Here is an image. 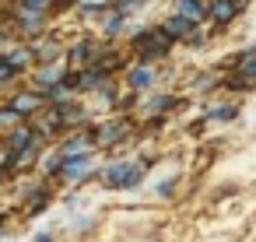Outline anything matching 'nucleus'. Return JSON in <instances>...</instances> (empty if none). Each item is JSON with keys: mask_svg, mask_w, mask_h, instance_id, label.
<instances>
[{"mask_svg": "<svg viewBox=\"0 0 256 242\" xmlns=\"http://www.w3.org/2000/svg\"><path fill=\"white\" fill-rule=\"evenodd\" d=\"M144 179V165L140 162H120V165H109L106 172H102V182L109 186V190H130V186H137Z\"/></svg>", "mask_w": 256, "mask_h": 242, "instance_id": "1", "label": "nucleus"}, {"mask_svg": "<svg viewBox=\"0 0 256 242\" xmlns=\"http://www.w3.org/2000/svg\"><path fill=\"white\" fill-rule=\"evenodd\" d=\"M168 46H172V36H168L165 28H158V32H137V36H134V50H137L144 60H158V56H165Z\"/></svg>", "mask_w": 256, "mask_h": 242, "instance_id": "2", "label": "nucleus"}, {"mask_svg": "<svg viewBox=\"0 0 256 242\" xmlns=\"http://www.w3.org/2000/svg\"><path fill=\"white\" fill-rule=\"evenodd\" d=\"M162 28H165L172 39H182V42H193V46H200V42H204V32L196 28V22H186V18H179V14H172Z\"/></svg>", "mask_w": 256, "mask_h": 242, "instance_id": "3", "label": "nucleus"}, {"mask_svg": "<svg viewBox=\"0 0 256 242\" xmlns=\"http://www.w3.org/2000/svg\"><path fill=\"white\" fill-rule=\"evenodd\" d=\"M252 84H256V56H242L238 67H235V74L228 78V88L246 92V88H252Z\"/></svg>", "mask_w": 256, "mask_h": 242, "instance_id": "4", "label": "nucleus"}, {"mask_svg": "<svg viewBox=\"0 0 256 242\" xmlns=\"http://www.w3.org/2000/svg\"><path fill=\"white\" fill-rule=\"evenodd\" d=\"M238 8H242V0H210L207 4V11H210V22L221 28V25H228L235 14H238Z\"/></svg>", "mask_w": 256, "mask_h": 242, "instance_id": "5", "label": "nucleus"}, {"mask_svg": "<svg viewBox=\"0 0 256 242\" xmlns=\"http://www.w3.org/2000/svg\"><path fill=\"white\" fill-rule=\"evenodd\" d=\"M176 14L179 18H186V22H204V18H210V11H207V4L204 0H176Z\"/></svg>", "mask_w": 256, "mask_h": 242, "instance_id": "6", "label": "nucleus"}, {"mask_svg": "<svg viewBox=\"0 0 256 242\" xmlns=\"http://www.w3.org/2000/svg\"><path fill=\"white\" fill-rule=\"evenodd\" d=\"M123 134H126V123H112V126L106 123V126L95 130V144H116Z\"/></svg>", "mask_w": 256, "mask_h": 242, "instance_id": "7", "label": "nucleus"}, {"mask_svg": "<svg viewBox=\"0 0 256 242\" xmlns=\"http://www.w3.org/2000/svg\"><path fill=\"white\" fill-rule=\"evenodd\" d=\"M126 81H130V88H134V92H144V88H151V84H154V74H151L148 67H134V70L126 74Z\"/></svg>", "mask_w": 256, "mask_h": 242, "instance_id": "8", "label": "nucleus"}, {"mask_svg": "<svg viewBox=\"0 0 256 242\" xmlns=\"http://www.w3.org/2000/svg\"><path fill=\"white\" fill-rule=\"evenodd\" d=\"M67 78V67H53V64H46L42 70H39V88H50V84H60Z\"/></svg>", "mask_w": 256, "mask_h": 242, "instance_id": "9", "label": "nucleus"}, {"mask_svg": "<svg viewBox=\"0 0 256 242\" xmlns=\"http://www.w3.org/2000/svg\"><path fill=\"white\" fill-rule=\"evenodd\" d=\"M42 102H46V98H42V95H39V92H36V95H22V98H14V102H11V106H14V109H18V112H22V116H25V112H32V109H39V106H42Z\"/></svg>", "mask_w": 256, "mask_h": 242, "instance_id": "10", "label": "nucleus"}, {"mask_svg": "<svg viewBox=\"0 0 256 242\" xmlns=\"http://www.w3.org/2000/svg\"><path fill=\"white\" fill-rule=\"evenodd\" d=\"M235 106H221V109H210L207 112V123H228V120H235Z\"/></svg>", "mask_w": 256, "mask_h": 242, "instance_id": "11", "label": "nucleus"}, {"mask_svg": "<svg viewBox=\"0 0 256 242\" xmlns=\"http://www.w3.org/2000/svg\"><path fill=\"white\" fill-rule=\"evenodd\" d=\"M22 70L11 64V56H0V84H8V81H14Z\"/></svg>", "mask_w": 256, "mask_h": 242, "instance_id": "12", "label": "nucleus"}, {"mask_svg": "<svg viewBox=\"0 0 256 242\" xmlns=\"http://www.w3.org/2000/svg\"><path fill=\"white\" fill-rule=\"evenodd\" d=\"M14 123H22V112L11 106V109H0V126H14Z\"/></svg>", "mask_w": 256, "mask_h": 242, "instance_id": "13", "label": "nucleus"}, {"mask_svg": "<svg viewBox=\"0 0 256 242\" xmlns=\"http://www.w3.org/2000/svg\"><path fill=\"white\" fill-rule=\"evenodd\" d=\"M50 0H22V11H46Z\"/></svg>", "mask_w": 256, "mask_h": 242, "instance_id": "14", "label": "nucleus"}, {"mask_svg": "<svg viewBox=\"0 0 256 242\" xmlns=\"http://www.w3.org/2000/svg\"><path fill=\"white\" fill-rule=\"evenodd\" d=\"M134 4H140V0H116V4H112V11H123V14H130V11H134Z\"/></svg>", "mask_w": 256, "mask_h": 242, "instance_id": "15", "label": "nucleus"}, {"mask_svg": "<svg viewBox=\"0 0 256 242\" xmlns=\"http://www.w3.org/2000/svg\"><path fill=\"white\" fill-rule=\"evenodd\" d=\"M36 242H53V238H50V235H39V238H36Z\"/></svg>", "mask_w": 256, "mask_h": 242, "instance_id": "16", "label": "nucleus"}, {"mask_svg": "<svg viewBox=\"0 0 256 242\" xmlns=\"http://www.w3.org/2000/svg\"><path fill=\"white\" fill-rule=\"evenodd\" d=\"M4 162H8V154H0V165H4Z\"/></svg>", "mask_w": 256, "mask_h": 242, "instance_id": "17", "label": "nucleus"}]
</instances>
